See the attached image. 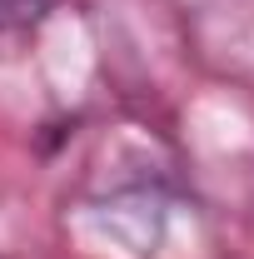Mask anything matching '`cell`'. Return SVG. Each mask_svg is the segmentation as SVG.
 Masks as SVG:
<instances>
[{
  "label": "cell",
  "instance_id": "1",
  "mask_svg": "<svg viewBox=\"0 0 254 259\" xmlns=\"http://www.w3.org/2000/svg\"><path fill=\"white\" fill-rule=\"evenodd\" d=\"M50 0H0V30H15V25H30L35 15H45Z\"/></svg>",
  "mask_w": 254,
  "mask_h": 259
}]
</instances>
